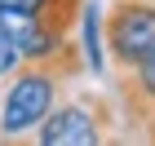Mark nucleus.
<instances>
[{"instance_id":"nucleus-3","label":"nucleus","mask_w":155,"mask_h":146,"mask_svg":"<svg viewBox=\"0 0 155 146\" xmlns=\"http://www.w3.org/2000/svg\"><path fill=\"white\" fill-rule=\"evenodd\" d=\"M107 124H111L107 106L97 97H80V102H67V106L49 111L36 124V142H45V146H93V142H102Z\"/></svg>"},{"instance_id":"nucleus-5","label":"nucleus","mask_w":155,"mask_h":146,"mask_svg":"<svg viewBox=\"0 0 155 146\" xmlns=\"http://www.w3.org/2000/svg\"><path fill=\"white\" fill-rule=\"evenodd\" d=\"M80 53H84V67L93 75H107V44H102V9L93 0H84L80 9Z\"/></svg>"},{"instance_id":"nucleus-8","label":"nucleus","mask_w":155,"mask_h":146,"mask_svg":"<svg viewBox=\"0 0 155 146\" xmlns=\"http://www.w3.org/2000/svg\"><path fill=\"white\" fill-rule=\"evenodd\" d=\"M151 137H155V115H151Z\"/></svg>"},{"instance_id":"nucleus-6","label":"nucleus","mask_w":155,"mask_h":146,"mask_svg":"<svg viewBox=\"0 0 155 146\" xmlns=\"http://www.w3.org/2000/svg\"><path fill=\"white\" fill-rule=\"evenodd\" d=\"M18 67H22V53H18V44H13L9 36H0V80H5V75H13Z\"/></svg>"},{"instance_id":"nucleus-4","label":"nucleus","mask_w":155,"mask_h":146,"mask_svg":"<svg viewBox=\"0 0 155 146\" xmlns=\"http://www.w3.org/2000/svg\"><path fill=\"white\" fill-rule=\"evenodd\" d=\"M146 106L155 115V58H146L142 67L124 71V111L137 124H146Z\"/></svg>"},{"instance_id":"nucleus-7","label":"nucleus","mask_w":155,"mask_h":146,"mask_svg":"<svg viewBox=\"0 0 155 146\" xmlns=\"http://www.w3.org/2000/svg\"><path fill=\"white\" fill-rule=\"evenodd\" d=\"M5 9H27V13H45L53 0H0Z\"/></svg>"},{"instance_id":"nucleus-1","label":"nucleus","mask_w":155,"mask_h":146,"mask_svg":"<svg viewBox=\"0 0 155 146\" xmlns=\"http://www.w3.org/2000/svg\"><path fill=\"white\" fill-rule=\"evenodd\" d=\"M58 102V75L49 62H22L9 75L5 102H0V137H22Z\"/></svg>"},{"instance_id":"nucleus-2","label":"nucleus","mask_w":155,"mask_h":146,"mask_svg":"<svg viewBox=\"0 0 155 146\" xmlns=\"http://www.w3.org/2000/svg\"><path fill=\"white\" fill-rule=\"evenodd\" d=\"M102 31L115 71L142 67L146 58H155V0H115L102 18Z\"/></svg>"}]
</instances>
